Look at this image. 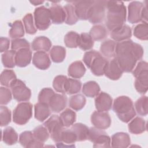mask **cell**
<instances>
[{
  "label": "cell",
  "mask_w": 148,
  "mask_h": 148,
  "mask_svg": "<svg viewBox=\"0 0 148 148\" xmlns=\"http://www.w3.org/2000/svg\"><path fill=\"white\" fill-rule=\"evenodd\" d=\"M143 52L142 46L131 39L116 43V57L123 72L132 71L137 61L142 59Z\"/></svg>",
  "instance_id": "6da1fadb"
},
{
  "label": "cell",
  "mask_w": 148,
  "mask_h": 148,
  "mask_svg": "<svg viewBox=\"0 0 148 148\" xmlns=\"http://www.w3.org/2000/svg\"><path fill=\"white\" fill-rule=\"evenodd\" d=\"M105 24L110 31L123 25L126 21L127 10L122 1H107Z\"/></svg>",
  "instance_id": "7a4b0ae2"
},
{
  "label": "cell",
  "mask_w": 148,
  "mask_h": 148,
  "mask_svg": "<svg viewBox=\"0 0 148 148\" xmlns=\"http://www.w3.org/2000/svg\"><path fill=\"white\" fill-rule=\"evenodd\" d=\"M113 110L124 123H128L136 116L133 102L127 96L122 95L116 98L113 102Z\"/></svg>",
  "instance_id": "3957f363"
},
{
  "label": "cell",
  "mask_w": 148,
  "mask_h": 148,
  "mask_svg": "<svg viewBox=\"0 0 148 148\" xmlns=\"http://www.w3.org/2000/svg\"><path fill=\"white\" fill-rule=\"evenodd\" d=\"M32 116V105L28 102L18 103L13 110V121L18 125H24Z\"/></svg>",
  "instance_id": "277c9868"
},
{
  "label": "cell",
  "mask_w": 148,
  "mask_h": 148,
  "mask_svg": "<svg viewBox=\"0 0 148 148\" xmlns=\"http://www.w3.org/2000/svg\"><path fill=\"white\" fill-rule=\"evenodd\" d=\"M43 125L47 129L50 136L54 142H61V134L64 130V126L60 116L56 114L52 115L44 123Z\"/></svg>",
  "instance_id": "5b68a950"
},
{
  "label": "cell",
  "mask_w": 148,
  "mask_h": 148,
  "mask_svg": "<svg viewBox=\"0 0 148 148\" xmlns=\"http://www.w3.org/2000/svg\"><path fill=\"white\" fill-rule=\"evenodd\" d=\"M87 139L94 143V147H110V138L103 130L96 127L89 128Z\"/></svg>",
  "instance_id": "8992f818"
},
{
  "label": "cell",
  "mask_w": 148,
  "mask_h": 148,
  "mask_svg": "<svg viewBox=\"0 0 148 148\" xmlns=\"http://www.w3.org/2000/svg\"><path fill=\"white\" fill-rule=\"evenodd\" d=\"M107 1H94L87 14V20L92 24L100 23L105 17Z\"/></svg>",
  "instance_id": "52a82bcc"
},
{
  "label": "cell",
  "mask_w": 148,
  "mask_h": 148,
  "mask_svg": "<svg viewBox=\"0 0 148 148\" xmlns=\"http://www.w3.org/2000/svg\"><path fill=\"white\" fill-rule=\"evenodd\" d=\"M10 87L14 99L18 102L28 101L31 96V91L27 87L25 84L20 79L13 80Z\"/></svg>",
  "instance_id": "ba28073f"
},
{
  "label": "cell",
  "mask_w": 148,
  "mask_h": 148,
  "mask_svg": "<svg viewBox=\"0 0 148 148\" xmlns=\"http://www.w3.org/2000/svg\"><path fill=\"white\" fill-rule=\"evenodd\" d=\"M34 21L36 28L39 30H46L51 24V19L49 8L44 6L38 7L34 11Z\"/></svg>",
  "instance_id": "9c48e42d"
},
{
  "label": "cell",
  "mask_w": 148,
  "mask_h": 148,
  "mask_svg": "<svg viewBox=\"0 0 148 148\" xmlns=\"http://www.w3.org/2000/svg\"><path fill=\"white\" fill-rule=\"evenodd\" d=\"M91 122L92 125L99 129L105 130L111 124V118L106 112L95 111L91 114Z\"/></svg>",
  "instance_id": "30bf717a"
},
{
  "label": "cell",
  "mask_w": 148,
  "mask_h": 148,
  "mask_svg": "<svg viewBox=\"0 0 148 148\" xmlns=\"http://www.w3.org/2000/svg\"><path fill=\"white\" fill-rule=\"evenodd\" d=\"M123 73V71L121 69L116 57L108 61L104 70V74L110 80H117L121 77Z\"/></svg>",
  "instance_id": "8fae6325"
},
{
  "label": "cell",
  "mask_w": 148,
  "mask_h": 148,
  "mask_svg": "<svg viewBox=\"0 0 148 148\" xmlns=\"http://www.w3.org/2000/svg\"><path fill=\"white\" fill-rule=\"evenodd\" d=\"M144 4L139 1H132L128 6V21L131 24L142 21V12Z\"/></svg>",
  "instance_id": "7c38bea8"
},
{
  "label": "cell",
  "mask_w": 148,
  "mask_h": 148,
  "mask_svg": "<svg viewBox=\"0 0 148 148\" xmlns=\"http://www.w3.org/2000/svg\"><path fill=\"white\" fill-rule=\"evenodd\" d=\"M95 105L98 111H108L112 106V98L109 94L101 92L95 98Z\"/></svg>",
  "instance_id": "4fadbf2b"
},
{
  "label": "cell",
  "mask_w": 148,
  "mask_h": 148,
  "mask_svg": "<svg viewBox=\"0 0 148 148\" xmlns=\"http://www.w3.org/2000/svg\"><path fill=\"white\" fill-rule=\"evenodd\" d=\"M32 63L37 68L41 70L48 69L51 65L49 54L43 51H37L34 53Z\"/></svg>",
  "instance_id": "5bb4252c"
},
{
  "label": "cell",
  "mask_w": 148,
  "mask_h": 148,
  "mask_svg": "<svg viewBox=\"0 0 148 148\" xmlns=\"http://www.w3.org/2000/svg\"><path fill=\"white\" fill-rule=\"evenodd\" d=\"M67 97L63 94L55 93L51 98L49 106L51 110L55 113H59L66 106Z\"/></svg>",
  "instance_id": "9a60e30c"
},
{
  "label": "cell",
  "mask_w": 148,
  "mask_h": 148,
  "mask_svg": "<svg viewBox=\"0 0 148 148\" xmlns=\"http://www.w3.org/2000/svg\"><path fill=\"white\" fill-rule=\"evenodd\" d=\"M75 9L76 14L79 19L87 20L88 12L92 5L94 1H71Z\"/></svg>",
  "instance_id": "2e32d148"
},
{
  "label": "cell",
  "mask_w": 148,
  "mask_h": 148,
  "mask_svg": "<svg viewBox=\"0 0 148 148\" xmlns=\"http://www.w3.org/2000/svg\"><path fill=\"white\" fill-rule=\"evenodd\" d=\"M19 142L24 147H42L43 143L36 140L33 133L29 131H24L20 135Z\"/></svg>",
  "instance_id": "e0dca14e"
},
{
  "label": "cell",
  "mask_w": 148,
  "mask_h": 148,
  "mask_svg": "<svg viewBox=\"0 0 148 148\" xmlns=\"http://www.w3.org/2000/svg\"><path fill=\"white\" fill-rule=\"evenodd\" d=\"M32 58V51L29 48H23L18 50L15 55L16 65L19 67H25L29 65Z\"/></svg>",
  "instance_id": "ac0fdd59"
},
{
  "label": "cell",
  "mask_w": 148,
  "mask_h": 148,
  "mask_svg": "<svg viewBox=\"0 0 148 148\" xmlns=\"http://www.w3.org/2000/svg\"><path fill=\"white\" fill-rule=\"evenodd\" d=\"M131 36V28L126 24H124L120 27L113 30L110 33L111 38L117 42H122L129 39Z\"/></svg>",
  "instance_id": "d6986e66"
},
{
  "label": "cell",
  "mask_w": 148,
  "mask_h": 148,
  "mask_svg": "<svg viewBox=\"0 0 148 148\" xmlns=\"http://www.w3.org/2000/svg\"><path fill=\"white\" fill-rule=\"evenodd\" d=\"M49 10L51 22L56 24H60L65 21L66 13L65 11L61 5L55 3L50 7Z\"/></svg>",
  "instance_id": "ffe728a7"
},
{
  "label": "cell",
  "mask_w": 148,
  "mask_h": 148,
  "mask_svg": "<svg viewBox=\"0 0 148 148\" xmlns=\"http://www.w3.org/2000/svg\"><path fill=\"white\" fill-rule=\"evenodd\" d=\"M108 60L100 54L91 62L89 68L91 72L95 76H100L104 75V70Z\"/></svg>",
  "instance_id": "44dd1931"
},
{
  "label": "cell",
  "mask_w": 148,
  "mask_h": 148,
  "mask_svg": "<svg viewBox=\"0 0 148 148\" xmlns=\"http://www.w3.org/2000/svg\"><path fill=\"white\" fill-rule=\"evenodd\" d=\"M130 143V137L127 133L117 132L112 136L111 146L112 147L125 148L128 147Z\"/></svg>",
  "instance_id": "7402d4cb"
},
{
  "label": "cell",
  "mask_w": 148,
  "mask_h": 148,
  "mask_svg": "<svg viewBox=\"0 0 148 148\" xmlns=\"http://www.w3.org/2000/svg\"><path fill=\"white\" fill-rule=\"evenodd\" d=\"M51 111L48 104L39 102L34 106L35 118L39 121H43L49 117Z\"/></svg>",
  "instance_id": "603a6c76"
},
{
  "label": "cell",
  "mask_w": 148,
  "mask_h": 148,
  "mask_svg": "<svg viewBox=\"0 0 148 148\" xmlns=\"http://www.w3.org/2000/svg\"><path fill=\"white\" fill-rule=\"evenodd\" d=\"M51 46V42L50 40L44 36L35 38L31 44V47L35 51H43L46 52L50 50Z\"/></svg>",
  "instance_id": "cb8c5ba5"
},
{
  "label": "cell",
  "mask_w": 148,
  "mask_h": 148,
  "mask_svg": "<svg viewBox=\"0 0 148 148\" xmlns=\"http://www.w3.org/2000/svg\"><path fill=\"white\" fill-rule=\"evenodd\" d=\"M129 131L134 134H140L146 130V121L140 117H136L128 124Z\"/></svg>",
  "instance_id": "d4e9b609"
},
{
  "label": "cell",
  "mask_w": 148,
  "mask_h": 148,
  "mask_svg": "<svg viewBox=\"0 0 148 148\" xmlns=\"http://www.w3.org/2000/svg\"><path fill=\"white\" fill-rule=\"evenodd\" d=\"M116 42L111 39H107L103 42L100 46L101 54L106 58H111L116 57L115 49Z\"/></svg>",
  "instance_id": "484cf974"
},
{
  "label": "cell",
  "mask_w": 148,
  "mask_h": 148,
  "mask_svg": "<svg viewBox=\"0 0 148 148\" xmlns=\"http://www.w3.org/2000/svg\"><path fill=\"white\" fill-rule=\"evenodd\" d=\"M86 71V68L83 62L80 61H76L69 65L68 72L71 77L74 79H80L84 76Z\"/></svg>",
  "instance_id": "4316f807"
},
{
  "label": "cell",
  "mask_w": 148,
  "mask_h": 148,
  "mask_svg": "<svg viewBox=\"0 0 148 148\" xmlns=\"http://www.w3.org/2000/svg\"><path fill=\"white\" fill-rule=\"evenodd\" d=\"M100 91V87L95 81H88L86 82L83 86L82 92L87 97H95Z\"/></svg>",
  "instance_id": "83f0119b"
},
{
  "label": "cell",
  "mask_w": 148,
  "mask_h": 148,
  "mask_svg": "<svg viewBox=\"0 0 148 148\" xmlns=\"http://www.w3.org/2000/svg\"><path fill=\"white\" fill-rule=\"evenodd\" d=\"M2 140L6 145H14L18 141V134L14 128L11 127H8L2 132Z\"/></svg>",
  "instance_id": "f1b7e54d"
},
{
  "label": "cell",
  "mask_w": 148,
  "mask_h": 148,
  "mask_svg": "<svg viewBox=\"0 0 148 148\" xmlns=\"http://www.w3.org/2000/svg\"><path fill=\"white\" fill-rule=\"evenodd\" d=\"M77 137V141H84L87 139L89 128L82 123H76L72 125L71 128Z\"/></svg>",
  "instance_id": "f546056e"
},
{
  "label": "cell",
  "mask_w": 148,
  "mask_h": 148,
  "mask_svg": "<svg viewBox=\"0 0 148 148\" xmlns=\"http://www.w3.org/2000/svg\"><path fill=\"white\" fill-rule=\"evenodd\" d=\"M90 35L93 40H101L107 37L108 31L103 25L98 24L94 25L90 31Z\"/></svg>",
  "instance_id": "4dcf8cb0"
},
{
  "label": "cell",
  "mask_w": 148,
  "mask_h": 148,
  "mask_svg": "<svg viewBox=\"0 0 148 148\" xmlns=\"http://www.w3.org/2000/svg\"><path fill=\"white\" fill-rule=\"evenodd\" d=\"M51 60L56 63L62 62L66 57V50L61 46H54L49 51Z\"/></svg>",
  "instance_id": "1f68e13d"
},
{
  "label": "cell",
  "mask_w": 148,
  "mask_h": 148,
  "mask_svg": "<svg viewBox=\"0 0 148 148\" xmlns=\"http://www.w3.org/2000/svg\"><path fill=\"white\" fill-rule=\"evenodd\" d=\"M60 119L65 127H69L73 124L76 119V113L71 109H66L60 116Z\"/></svg>",
  "instance_id": "d6a6232c"
},
{
  "label": "cell",
  "mask_w": 148,
  "mask_h": 148,
  "mask_svg": "<svg viewBox=\"0 0 148 148\" xmlns=\"http://www.w3.org/2000/svg\"><path fill=\"white\" fill-rule=\"evenodd\" d=\"M86 99L82 94H76L72 96L69 100V106L72 109L79 111L83 109L86 104Z\"/></svg>",
  "instance_id": "836d02e7"
},
{
  "label": "cell",
  "mask_w": 148,
  "mask_h": 148,
  "mask_svg": "<svg viewBox=\"0 0 148 148\" xmlns=\"http://www.w3.org/2000/svg\"><path fill=\"white\" fill-rule=\"evenodd\" d=\"M24 29L23 24L20 20L14 21L9 32L10 37L12 39L20 38L24 35Z\"/></svg>",
  "instance_id": "e575fe53"
},
{
  "label": "cell",
  "mask_w": 148,
  "mask_h": 148,
  "mask_svg": "<svg viewBox=\"0 0 148 148\" xmlns=\"http://www.w3.org/2000/svg\"><path fill=\"white\" fill-rule=\"evenodd\" d=\"M82 87V82L79 80L68 78L65 86V92L68 94H74L79 92Z\"/></svg>",
  "instance_id": "d590c367"
},
{
  "label": "cell",
  "mask_w": 148,
  "mask_h": 148,
  "mask_svg": "<svg viewBox=\"0 0 148 148\" xmlns=\"http://www.w3.org/2000/svg\"><path fill=\"white\" fill-rule=\"evenodd\" d=\"M66 13L65 23L68 25H73L77 23L79 18L76 14L74 6L71 3H67L64 6Z\"/></svg>",
  "instance_id": "8d00e7d4"
},
{
  "label": "cell",
  "mask_w": 148,
  "mask_h": 148,
  "mask_svg": "<svg viewBox=\"0 0 148 148\" xmlns=\"http://www.w3.org/2000/svg\"><path fill=\"white\" fill-rule=\"evenodd\" d=\"M77 141V137L73 130L71 129H64L61 134V142L68 145L69 147L75 146L73 144Z\"/></svg>",
  "instance_id": "74e56055"
},
{
  "label": "cell",
  "mask_w": 148,
  "mask_h": 148,
  "mask_svg": "<svg viewBox=\"0 0 148 148\" xmlns=\"http://www.w3.org/2000/svg\"><path fill=\"white\" fill-rule=\"evenodd\" d=\"M134 35L140 40H147L148 39L147 23L142 22L136 25L134 28Z\"/></svg>",
  "instance_id": "f35d334b"
},
{
  "label": "cell",
  "mask_w": 148,
  "mask_h": 148,
  "mask_svg": "<svg viewBox=\"0 0 148 148\" xmlns=\"http://www.w3.org/2000/svg\"><path fill=\"white\" fill-rule=\"evenodd\" d=\"M16 50H8L2 54V62L3 66L8 68H13L15 66Z\"/></svg>",
  "instance_id": "ab89813d"
},
{
  "label": "cell",
  "mask_w": 148,
  "mask_h": 148,
  "mask_svg": "<svg viewBox=\"0 0 148 148\" xmlns=\"http://www.w3.org/2000/svg\"><path fill=\"white\" fill-rule=\"evenodd\" d=\"M94 45V40L89 34L82 33L79 36L78 46L84 51L91 49Z\"/></svg>",
  "instance_id": "60d3db41"
},
{
  "label": "cell",
  "mask_w": 148,
  "mask_h": 148,
  "mask_svg": "<svg viewBox=\"0 0 148 148\" xmlns=\"http://www.w3.org/2000/svg\"><path fill=\"white\" fill-rule=\"evenodd\" d=\"M32 133L35 138L43 143L48 140L50 136L49 131L43 125H40L35 128Z\"/></svg>",
  "instance_id": "b9f144b4"
},
{
  "label": "cell",
  "mask_w": 148,
  "mask_h": 148,
  "mask_svg": "<svg viewBox=\"0 0 148 148\" xmlns=\"http://www.w3.org/2000/svg\"><path fill=\"white\" fill-rule=\"evenodd\" d=\"M148 98L147 96H142L139 98L135 103V107L138 114L145 116L147 114Z\"/></svg>",
  "instance_id": "7bdbcfd3"
},
{
  "label": "cell",
  "mask_w": 148,
  "mask_h": 148,
  "mask_svg": "<svg viewBox=\"0 0 148 148\" xmlns=\"http://www.w3.org/2000/svg\"><path fill=\"white\" fill-rule=\"evenodd\" d=\"M80 35L74 31L68 32L64 37V43L66 47L76 48L79 45Z\"/></svg>",
  "instance_id": "ee69618b"
},
{
  "label": "cell",
  "mask_w": 148,
  "mask_h": 148,
  "mask_svg": "<svg viewBox=\"0 0 148 148\" xmlns=\"http://www.w3.org/2000/svg\"><path fill=\"white\" fill-rule=\"evenodd\" d=\"M16 79V75L13 71L10 69H5L1 74V84L6 87H10L11 83Z\"/></svg>",
  "instance_id": "f6af8a7d"
},
{
  "label": "cell",
  "mask_w": 148,
  "mask_h": 148,
  "mask_svg": "<svg viewBox=\"0 0 148 148\" xmlns=\"http://www.w3.org/2000/svg\"><path fill=\"white\" fill-rule=\"evenodd\" d=\"M68 78L64 75H58L56 76L53 82V87L54 89L62 94H65V86Z\"/></svg>",
  "instance_id": "bcb514c9"
},
{
  "label": "cell",
  "mask_w": 148,
  "mask_h": 148,
  "mask_svg": "<svg viewBox=\"0 0 148 148\" xmlns=\"http://www.w3.org/2000/svg\"><path fill=\"white\" fill-rule=\"evenodd\" d=\"M25 31L27 34L33 35L37 31L34 23L33 16L31 13H27L23 18Z\"/></svg>",
  "instance_id": "7dc6e473"
},
{
  "label": "cell",
  "mask_w": 148,
  "mask_h": 148,
  "mask_svg": "<svg viewBox=\"0 0 148 148\" xmlns=\"http://www.w3.org/2000/svg\"><path fill=\"white\" fill-rule=\"evenodd\" d=\"M11 121V112L6 106H1L0 125L1 127L8 125Z\"/></svg>",
  "instance_id": "c3c4849f"
},
{
  "label": "cell",
  "mask_w": 148,
  "mask_h": 148,
  "mask_svg": "<svg viewBox=\"0 0 148 148\" xmlns=\"http://www.w3.org/2000/svg\"><path fill=\"white\" fill-rule=\"evenodd\" d=\"M55 94L50 88H44L41 90L38 95V101L41 103L49 104L51 97Z\"/></svg>",
  "instance_id": "681fc988"
},
{
  "label": "cell",
  "mask_w": 148,
  "mask_h": 148,
  "mask_svg": "<svg viewBox=\"0 0 148 148\" xmlns=\"http://www.w3.org/2000/svg\"><path fill=\"white\" fill-rule=\"evenodd\" d=\"M12 91L8 88L5 87H1L0 88V104L6 105L12 98Z\"/></svg>",
  "instance_id": "f907efd6"
},
{
  "label": "cell",
  "mask_w": 148,
  "mask_h": 148,
  "mask_svg": "<svg viewBox=\"0 0 148 148\" xmlns=\"http://www.w3.org/2000/svg\"><path fill=\"white\" fill-rule=\"evenodd\" d=\"M135 87L140 94H145L148 89V79H136L135 80Z\"/></svg>",
  "instance_id": "816d5d0a"
},
{
  "label": "cell",
  "mask_w": 148,
  "mask_h": 148,
  "mask_svg": "<svg viewBox=\"0 0 148 148\" xmlns=\"http://www.w3.org/2000/svg\"><path fill=\"white\" fill-rule=\"evenodd\" d=\"M29 43L25 39L17 38L12 40L11 48L12 50H20L23 48H29Z\"/></svg>",
  "instance_id": "f5cc1de1"
},
{
  "label": "cell",
  "mask_w": 148,
  "mask_h": 148,
  "mask_svg": "<svg viewBox=\"0 0 148 148\" xmlns=\"http://www.w3.org/2000/svg\"><path fill=\"white\" fill-rule=\"evenodd\" d=\"M99 54H100V53L94 50L87 51L84 54V56L83 58V62L86 65V66L89 68L91 62L92 61V60Z\"/></svg>",
  "instance_id": "db71d44e"
},
{
  "label": "cell",
  "mask_w": 148,
  "mask_h": 148,
  "mask_svg": "<svg viewBox=\"0 0 148 148\" xmlns=\"http://www.w3.org/2000/svg\"><path fill=\"white\" fill-rule=\"evenodd\" d=\"M146 71H148V64L145 61H140L138 63L135 68L132 70V75L136 77L140 73Z\"/></svg>",
  "instance_id": "11a10c76"
},
{
  "label": "cell",
  "mask_w": 148,
  "mask_h": 148,
  "mask_svg": "<svg viewBox=\"0 0 148 148\" xmlns=\"http://www.w3.org/2000/svg\"><path fill=\"white\" fill-rule=\"evenodd\" d=\"M10 40L5 37H1L0 38V51L1 53L8 51L9 47Z\"/></svg>",
  "instance_id": "9f6ffc18"
},
{
  "label": "cell",
  "mask_w": 148,
  "mask_h": 148,
  "mask_svg": "<svg viewBox=\"0 0 148 148\" xmlns=\"http://www.w3.org/2000/svg\"><path fill=\"white\" fill-rule=\"evenodd\" d=\"M147 18H148V12H147V4L146 3L144 5L142 12V21L145 23H147Z\"/></svg>",
  "instance_id": "6f0895ef"
},
{
  "label": "cell",
  "mask_w": 148,
  "mask_h": 148,
  "mask_svg": "<svg viewBox=\"0 0 148 148\" xmlns=\"http://www.w3.org/2000/svg\"><path fill=\"white\" fill-rule=\"evenodd\" d=\"M44 2V1H30V3H32V5L36 6V5H40L42 3H43Z\"/></svg>",
  "instance_id": "680465c9"
}]
</instances>
